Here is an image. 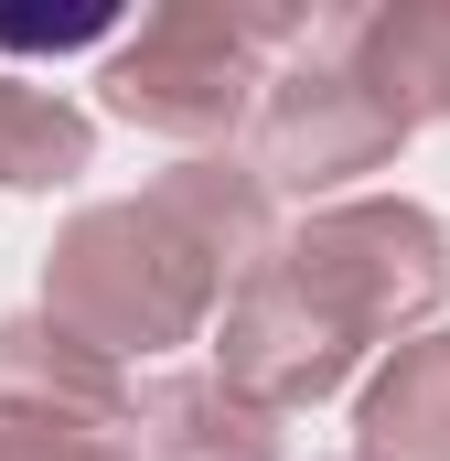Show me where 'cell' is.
<instances>
[{"mask_svg":"<svg viewBox=\"0 0 450 461\" xmlns=\"http://www.w3.org/2000/svg\"><path fill=\"white\" fill-rule=\"evenodd\" d=\"M225 268L172 226L150 194L140 204H86L43 258V322L76 333L86 354H161L215 312Z\"/></svg>","mask_w":450,"mask_h":461,"instance_id":"1","label":"cell"},{"mask_svg":"<svg viewBox=\"0 0 450 461\" xmlns=\"http://www.w3.org/2000/svg\"><path fill=\"white\" fill-rule=\"evenodd\" d=\"M279 43H311L301 11H225V0H172L150 11L129 43L108 54V108L129 129H161V140H225L236 118L257 108V54Z\"/></svg>","mask_w":450,"mask_h":461,"instance_id":"2","label":"cell"},{"mask_svg":"<svg viewBox=\"0 0 450 461\" xmlns=\"http://www.w3.org/2000/svg\"><path fill=\"white\" fill-rule=\"evenodd\" d=\"M268 268L364 354V344H397V333H418L440 312L450 236L418 204H322L290 247H268Z\"/></svg>","mask_w":450,"mask_h":461,"instance_id":"3","label":"cell"},{"mask_svg":"<svg viewBox=\"0 0 450 461\" xmlns=\"http://www.w3.org/2000/svg\"><path fill=\"white\" fill-rule=\"evenodd\" d=\"M397 140H408V129L375 108L333 54H311V65H290V76L257 86V161H247V172H257L268 194H333L354 172H386Z\"/></svg>","mask_w":450,"mask_h":461,"instance_id":"4","label":"cell"},{"mask_svg":"<svg viewBox=\"0 0 450 461\" xmlns=\"http://www.w3.org/2000/svg\"><path fill=\"white\" fill-rule=\"evenodd\" d=\"M215 375L247 397V408H311V397H333L343 375H354V344H343L333 322L257 258L247 279H236V301H225V333H215Z\"/></svg>","mask_w":450,"mask_h":461,"instance_id":"5","label":"cell"},{"mask_svg":"<svg viewBox=\"0 0 450 461\" xmlns=\"http://www.w3.org/2000/svg\"><path fill=\"white\" fill-rule=\"evenodd\" d=\"M311 54H333V65L397 118V129L450 118V0H397V11L311 22Z\"/></svg>","mask_w":450,"mask_h":461,"instance_id":"6","label":"cell"},{"mask_svg":"<svg viewBox=\"0 0 450 461\" xmlns=\"http://www.w3.org/2000/svg\"><path fill=\"white\" fill-rule=\"evenodd\" d=\"M129 375L86 354L54 322H0V429H65V440H118Z\"/></svg>","mask_w":450,"mask_h":461,"instance_id":"7","label":"cell"},{"mask_svg":"<svg viewBox=\"0 0 450 461\" xmlns=\"http://www.w3.org/2000/svg\"><path fill=\"white\" fill-rule=\"evenodd\" d=\"M129 461H279V419L247 408L225 375H150L118 419Z\"/></svg>","mask_w":450,"mask_h":461,"instance_id":"8","label":"cell"},{"mask_svg":"<svg viewBox=\"0 0 450 461\" xmlns=\"http://www.w3.org/2000/svg\"><path fill=\"white\" fill-rule=\"evenodd\" d=\"M150 204L194 236L225 279H247V268L268 258V183H257L247 161H183V172L150 183Z\"/></svg>","mask_w":450,"mask_h":461,"instance_id":"9","label":"cell"},{"mask_svg":"<svg viewBox=\"0 0 450 461\" xmlns=\"http://www.w3.org/2000/svg\"><path fill=\"white\" fill-rule=\"evenodd\" d=\"M364 461H450V333H408L364 386Z\"/></svg>","mask_w":450,"mask_h":461,"instance_id":"10","label":"cell"},{"mask_svg":"<svg viewBox=\"0 0 450 461\" xmlns=\"http://www.w3.org/2000/svg\"><path fill=\"white\" fill-rule=\"evenodd\" d=\"M76 172H86V118L65 108V97H43V86H11L0 76V183L54 194Z\"/></svg>","mask_w":450,"mask_h":461,"instance_id":"11","label":"cell"},{"mask_svg":"<svg viewBox=\"0 0 450 461\" xmlns=\"http://www.w3.org/2000/svg\"><path fill=\"white\" fill-rule=\"evenodd\" d=\"M0 461H129L118 440H65V429H0Z\"/></svg>","mask_w":450,"mask_h":461,"instance_id":"12","label":"cell"}]
</instances>
